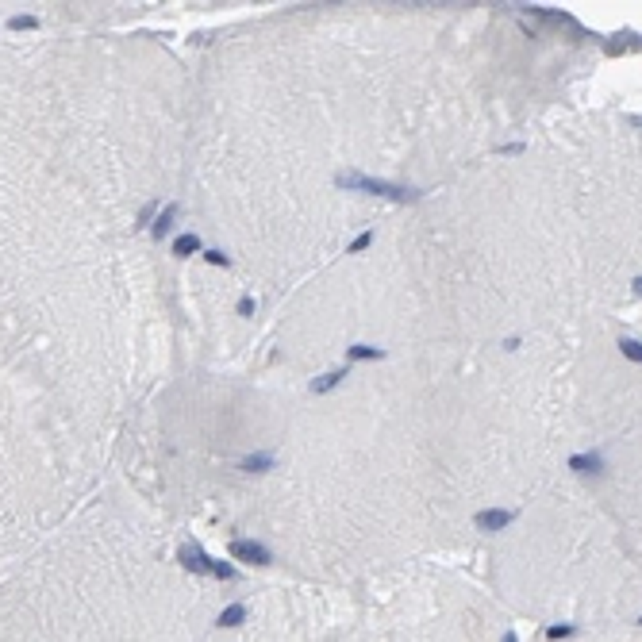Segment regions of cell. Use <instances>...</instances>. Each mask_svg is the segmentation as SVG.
<instances>
[{
	"label": "cell",
	"instance_id": "11",
	"mask_svg": "<svg viewBox=\"0 0 642 642\" xmlns=\"http://www.w3.org/2000/svg\"><path fill=\"white\" fill-rule=\"evenodd\" d=\"M619 350L627 354L631 361H642V342H634V339H623V342H619Z\"/></svg>",
	"mask_w": 642,
	"mask_h": 642
},
{
	"label": "cell",
	"instance_id": "4",
	"mask_svg": "<svg viewBox=\"0 0 642 642\" xmlns=\"http://www.w3.org/2000/svg\"><path fill=\"white\" fill-rule=\"evenodd\" d=\"M169 250H174L177 258H193V254L200 250V235H196V231H185V235H177V239H174V246H169Z\"/></svg>",
	"mask_w": 642,
	"mask_h": 642
},
{
	"label": "cell",
	"instance_id": "8",
	"mask_svg": "<svg viewBox=\"0 0 642 642\" xmlns=\"http://www.w3.org/2000/svg\"><path fill=\"white\" fill-rule=\"evenodd\" d=\"M270 466H273V454H246L239 462V469H246V473H265Z\"/></svg>",
	"mask_w": 642,
	"mask_h": 642
},
{
	"label": "cell",
	"instance_id": "2",
	"mask_svg": "<svg viewBox=\"0 0 642 642\" xmlns=\"http://www.w3.org/2000/svg\"><path fill=\"white\" fill-rule=\"evenodd\" d=\"M231 558H235V562H250V565H270L273 562L270 546L258 543V538H235V543H231Z\"/></svg>",
	"mask_w": 642,
	"mask_h": 642
},
{
	"label": "cell",
	"instance_id": "3",
	"mask_svg": "<svg viewBox=\"0 0 642 642\" xmlns=\"http://www.w3.org/2000/svg\"><path fill=\"white\" fill-rule=\"evenodd\" d=\"M516 519V512L512 508H481L473 516V527L477 531H500V527H508Z\"/></svg>",
	"mask_w": 642,
	"mask_h": 642
},
{
	"label": "cell",
	"instance_id": "12",
	"mask_svg": "<svg viewBox=\"0 0 642 642\" xmlns=\"http://www.w3.org/2000/svg\"><path fill=\"white\" fill-rule=\"evenodd\" d=\"M370 243H373V231H361L358 239L350 243V254H361V250H370Z\"/></svg>",
	"mask_w": 642,
	"mask_h": 642
},
{
	"label": "cell",
	"instance_id": "1",
	"mask_svg": "<svg viewBox=\"0 0 642 642\" xmlns=\"http://www.w3.org/2000/svg\"><path fill=\"white\" fill-rule=\"evenodd\" d=\"M335 185L350 189V193H370V196H385V200H396V204H408V200H419V189L412 185H396V181H381V177H370L361 169H342L335 174Z\"/></svg>",
	"mask_w": 642,
	"mask_h": 642
},
{
	"label": "cell",
	"instance_id": "15",
	"mask_svg": "<svg viewBox=\"0 0 642 642\" xmlns=\"http://www.w3.org/2000/svg\"><path fill=\"white\" fill-rule=\"evenodd\" d=\"M634 289H639V292H642V277H639V281H634Z\"/></svg>",
	"mask_w": 642,
	"mask_h": 642
},
{
	"label": "cell",
	"instance_id": "9",
	"mask_svg": "<svg viewBox=\"0 0 642 642\" xmlns=\"http://www.w3.org/2000/svg\"><path fill=\"white\" fill-rule=\"evenodd\" d=\"M569 469H577V473H600V457L596 454H573L569 457Z\"/></svg>",
	"mask_w": 642,
	"mask_h": 642
},
{
	"label": "cell",
	"instance_id": "14",
	"mask_svg": "<svg viewBox=\"0 0 642 642\" xmlns=\"http://www.w3.org/2000/svg\"><path fill=\"white\" fill-rule=\"evenodd\" d=\"M254 311V296H243V300H239V316H250Z\"/></svg>",
	"mask_w": 642,
	"mask_h": 642
},
{
	"label": "cell",
	"instance_id": "5",
	"mask_svg": "<svg viewBox=\"0 0 642 642\" xmlns=\"http://www.w3.org/2000/svg\"><path fill=\"white\" fill-rule=\"evenodd\" d=\"M346 358L350 361H377V358H385V350H381V346H370V342H354V346H346Z\"/></svg>",
	"mask_w": 642,
	"mask_h": 642
},
{
	"label": "cell",
	"instance_id": "6",
	"mask_svg": "<svg viewBox=\"0 0 642 642\" xmlns=\"http://www.w3.org/2000/svg\"><path fill=\"white\" fill-rule=\"evenodd\" d=\"M174 215H177V204H166V212L158 215L154 219V227H150V235H154V239H166L169 231H174Z\"/></svg>",
	"mask_w": 642,
	"mask_h": 642
},
{
	"label": "cell",
	"instance_id": "10",
	"mask_svg": "<svg viewBox=\"0 0 642 642\" xmlns=\"http://www.w3.org/2000/svg\"><path fill=\"white\" fill-rule=\"evenodd\" d=\"M8 27L12 31H31V27H39V20H35V16H12Z\"/></svg>",
	"mask_w": 642,
	"mask_h": 642
},
{
	"label": "cell",
	"instance_id": "7",
	"mask_svg": "<svg viewBox=\"0 0 642 642\" xmlns=\"http://www.w3.org/2000/svg\"><path fill=\"white\" fill-rule=\"evenodd\" d=\"M342 377H346V370H331V373H323L320 381H311V392H316V396H323V392H331L335 385H342Z\"/></svg>",
	"mask_w": 642,
	"mask_h": 642
},
{
	"label": "cell",
	"instance_id": "13",
	"mask_svg": "<svg viewBox=\"0 0 642 642\" xmlns=\"http://www.w3.org/2000/svg\"><path fill=\"white\" fill-rule=\"evenodd\" d=\"M204 262L208 265H224V270H227V265H231V258H227L224 250H204Z\"/></svg>",
	"mask_w": 642,
	"mask_h": 642
}]
</instances>
